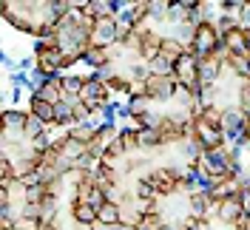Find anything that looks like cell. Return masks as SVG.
Returning <instances> with one entry per match:
<instances>
[{"instance_id":"cell-4","label":"cell","mask_w":250,"mask_h":230,"mask_svg":"<svg viewBox=\"0 0 250 230\" xmlns=\"http://www.w3.org/2000/svg\"><path fill=\"white\" fill-rule=\"evenodd\" d=\"M34 94L40 97V100H46L48 105H60L62 100H65V88H62V77H48V80H40L37 85H34Z\"/></svg>"},{"instance_id":"cell-1","label":"cell","mask_w":250,"mask_h":230,"mask_svg":"<svg viewBox=\"0 0 250 230\" xmlns=\"http://www.w3.org/2000/svg\"><path fill=\"white\" fill-rule=\"evenodd\" d=\"M71 12H74V3H65V0H23V3L3 0L0 3V17L6 20V26H12L17 34H26L31 40L51 37L57 23Z\"/></svg>"},{"instance_id":"cell-8","label":"cell","mask_w":250,"mask_h":230,"mask_svg":"<svg viewBox=\"0 0 250 230\" xmlns=\"http://www.w3.org/2000/svg\"><path fill=\"white\" fill-rule=\"evenodd\" d=\"M68 134L80 142H85V145H91L94 137H97V125H74V128H68Z\"/></svg>"},{"instance_id":"cell-2","label":"cell","mask_w":250,"mask_h":230,"mask_svg":"<svg viewBox=\"0 0 250 230\" xmlns=\"http://www.w3.org/2000/svg\"><path fill=\"white\" fill-rule=\"evenodd\" d=\"M190 48L199 54V57H208V54H216L222 48V29L216 23H208V20H199L196 29H193V43Z\"/></svg>"},{"instance_id":"cell-7","label":"cell","mask_w":250,"mask_h":230,"mask_svg":"<svg viewBox=\"0 0 250 230\" xmlns=\"http://www.w3.org/2000/svg\"><path fill=\"white\" fill-rule=\"evenodd\" d=\"M97 222H103V225H120V205L111 199L103 202L97 208Z\"/></svg>"},{"instance_id":"cell-6","label":"cell","mask_w":250,"mask_h":230,"mask_svg":"<svg viewBox=\"0 0 250 230\" xmlns=\"http://www.w3.org/2000/svg\"><path fill=\"white\" fill-rule=\"evenodd\" d=\"M68 210H71V216L77 219L80 225H94V222H97V208H94L91 202L71 199L68 202Z\"/></svg>"},{"instance_id":"cell-3","label":"cell","mask_w":250,"mask_h":230,"mask_svg":"<svg viewBox=\"0 0 250 230\" xmlns=\"http://www.w3.org/2000/svg\"><path fill=\"white\" fill-rule=\"evenodd\" d=\"M176 88H179V83H176L173 71L171 74H148L145 83H142V97H148V100H154V103H162V100L173 97Z\"/></svg>"},{"instance_id":"cell-5","label":"cell","mask_w":250,"mask_h":230,"mask_svg":"<svg viewBox=\"0 0 250 230\" xmlns=\"http://www.w3.org/2000/svg\"><path fill=\"white\" fill-rule=\"evenodd\" d=\"M26 111H29L34 120H40L43 125H57V108L48 105L46 100H40L37 94L29 97V108H26Z\"/></svg>"}]
</instances>
